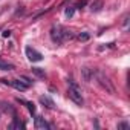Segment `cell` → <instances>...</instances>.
I'll return each instance as SVG.
<instances>
[{
  "label": "cell",
  "mask_w": 130,
  "mask_h": 130,
  "mask_svg": "<svg viewBox=\"0 0 130 130\" xmlns=\"http://www.w3.org/2000/svg\"><path fill=\"white\" fill-rule=\"evenodd\" d=\"M93 77L96 78V81H98V84L107 92V93H115V87H113V84H112V81H110V78L103 72V71H100V69H96V71H93Z\"/></svg>",
  "instance_id": "6da1fadb"
},
{
  "label": "cell",
  "mask_w": 130,
  "mask_h": 130,
  "mask_svg": "<svg viewBox=\"0 0 130 130\" xmlns=\"http://www.w3.org/2000/svg\"><path fill=\"white\" fill-rule=\"evenodd\" d=\"M68 95H69V98H71V100H72L75 104H78V106H83L84 100H83L81 90H80L78 84H77L74 80H69V92H68Z\"/></svg>",
  "instance_id": "7a4b0ae2"
},
{
  "label": "cell",
  "mask_w": 130,
  "mask_h": 130,
  "mask_svg": "<svg viewBox=\"0 0 130 130\" xmlns=\"http://www.w3.org/2000/svg\"><path fill=\"white\" fill-rule=\"evenodd\" d=\"M51 40L57 44H61L64 41V37H63V28L61 26H52L51 28Z\"/></svg>",
  "instance_id": "3957f363"
},
{
  "label": "cell",
  "mask_w": 130,
  "mask_h": 130,
  "mask_svg": "<svg viewBox=\"0 0 130 130\" xmlns=\"http://www.w3.org/2000/svg\"><path fill=\"white\" fill-rule=\"evenodd\" d=\"M26 57H28V60L32 61V63H37V61H41V60H43V54L38 52V51H35V49L31 47V46L26 47Z\"/></svg>",
  "instance_id": "277c9868"
},
{
  "label": "cell",
  "mask_w": 130,
  "mask_h": 130,
  "mask_svg": "<svg viewBox=\"0 0 130 130\" xmlns=\"http://www.w3.org/2000/svg\"><path fill=\"white\" fill-rule=\"evenodd\" d=\"M34 125H35L37 130H46V128H51V125H49V124L44 121V118H41V116H37V118H35Z\"/></svg>",
  "instance_id": "5b68a950"
},
{
  "label": "cell",
  "mask_w": 130,
  "mask_h": 130,
  "mask_svg": "<svg viewBox=\"0 0 130 130\" xmlns=\"http://www.w3.org/2000/svg\"><path fill=\"white\" fill-rule=\"evenodd\" d=\"M81 77H83V81H84V83H90V80H92V77H93V69L81 68Z\"/></svg>",
  "instance_id": "8992f818"
},
{
  "label": "cell",
  "mask_w": 130,
  "mask_h": 130,
  "mask_svg": "<svg viewBox=\"0 0 130 130\" xmlns=\"http://www.w3.org/2000/svg\"><path fill=\"white\" fill-rule=\"evenodd\" d=\"M9 86H12L14 89H17V90H20V92H25V90L28 89V86H26L23 81H20V80H11V81H9Z\"/></svg>",
  "instance_id": "52a82bcc"
},
{
  "label": "cell",
  "mask_w": 130,
  "mask_h": 130,
  "mask_svg": "<svg viewBox=\"0 0 130 130\" xmlns=\"http://www.w3.org/2000/svg\"><path fill=\"white\" fill-rule=\"evenodd\" d=\"M40 104H43L46 109H54V106H55V104H54V101H52L49 96H44V95H43V96H40Z\"/></svg>",
  "instance_id": "ba28073f"
},
{
  "label": "cell",
  "mask_w": 130,
  "mask_h": 130,
  "mask_svg": "<svg viewBox=\"0 0 130 130\" xmlns=\"http://www.w3.org/2000/svg\"><path fill=\"white\" fill-rule=\"evenodd\" d=\"M22 127H25V124H23V122H22V121H20V119L15 116V115H14V118H12V122L8 125V128H9V130H14V128H22Z\"/></svg>",
  "instance_id": "9c48e42d"
},
{
  "label": "cell",
  "mask_w": 130,
  "mask_h": 130,
  "mask_svg": "<svg viewBox=\"0 0 130 130\" xmlns=\"http://www.w3.org/2000/svg\"><path fill=\"white\" fill-rule=\"evenodd\" d=\"M89 8H90L92 12H100L101 8H103V0H93V2L89 5Z\"/></svg>",
  "instance_id": "30bf717a"
},
{
  "label": "cell",
  "mask_w": 130,
  "mask_h": 130,
  "mask_svg": "<svg viewBox=\"0 0 130 130\" xmlns=\"http://www.w3.org/2000/svg\"><path fill=\"white\" fill-rule=\"evenodd\" d=\"M12 69H14L12 63H8V61L0 58V71H12Z\"/></svg>",
  "instance_id": "8fae6325"
},
{
  "label": "cell",
  "mask_w": 130,
  "mask_h": 130,
  "mask_svg": "<svg viewBox=\"0 0 130 130\" xmlns=\"http://www.w3.org/2000/svg\"><path fill=\"white\" fill-rule=\"evenodd\" d=\"M0 109H2L3 112H6V113H11L12 116L15 115V112H14V109L11 107V104H6V103H0Z\"/></svg>",
  "instance_id": "7c38bea8"
},
{
  "label": "cell",
  "mask_w": 130,
  "mask_h": 130,
  "mask_svg": "<svg viewBox=\"0 0 130 130\" xmlns=\"http://www.w3.org/2000/svg\"><path fill=\"white\" fill-rule=\"evenodd\" d=\"M19 101H20L22 104H25V106L28 107V110H29L32 115L35 113V106H34V103H29V101H23V100H19Z\"/></svg>",
  "instance_id": "4fadbf2b"
},
{
  "label": "cell",
  "mask_w": 130,
  "mask_h": 130,
  "mask_svg": "<svg viewBox=\"0 0 130 130\" xmlns=\"http://www.w3.org/2000/svg\"><path fill=\"white\" fill-rule=\"evenodd\" d=\"M31 71H32V74H35L38 78H44V75H46V74H44V71H43V69H40V68H32Z\"/></svg>",
  "instance_id": "5bb4252c"
},
{
  "label": "cell",
  "mask_w": 130,
  "mask_h": 130,
  "mask_svg": "<svg viewBox=\"0 0 130 130\" xmlns=\"http://www.w3.org/2000/svg\"><path fill=\"white\" fill-rule=\"evenodd\" d=\"M74 12H75V6H69V8H66V11H64V15H66V19H72Z\"/></svg>",
  "instance_id": "9a60e30c"
},
{
  "label": "cell",
  "mask_w": 130,
  "mask_h": 130,
  "mask_svg": "<svg viewBox=\"0 0 130 130\" xmlns=\"http://www.w3.org/2000/svg\"><path fill=\"white\" fill-rule=\"evenodd\" d=\"M90 38V34L89 32H81L80 35H78V40H81V41H87Z\"/></svg>",
  "instance_id": "2e32d148"
},
{
  "label": "cell",
  "mask_w": 130,
  "mask_h": 130,
  "mask_svg": "<svg viewBox=\"0 0 130 130\" xmlns=\"http://www.w3.org/2000/svg\"><path fill=\"white\" fill-rule=\"evenodd\" d=\"M19 80H20V81H23V83H25V84H26V86H28V87H29V86H31V84H32V81H31V80H29V78H26V77H25V75H22V77H20V78H19Z\"/></svg>",
  "instance_id": "e0dca14e"
},
{
  "label": "cell",
  "mask_w": 130,
  "mask_h": 130,
  "mask_svg": "<svg viewBox=\"0 0 130 130\" xmlns=\"http://www.w3.org/2000/svg\"><path fill=\"white\" fill-rule=\"evenodd\" d=\"M128 127H130V124H128V122H125V121L118 124V128H128Z\"/></svg>",
  "instance_id": "ac0fdd59"
},
{
  "label": "cell",
  "mask_w": 130,
  "mask_h": 130,
  "mask_svg": "<svg viewBox=\"0 0 130 130\" xmlns=\"http://www.w3.org/2000/svg\"><path fill=\"white\" fill-rule=\"evenodd\" d=\"M86 3H87V0H81V2H80L77 6H75V9H77V8H78V9H81L83 6H86Z\"/></svg>",
  "instance_id": "d6986e66"
},
{
  "label": "cell",
  "mask_w": 130,
  "mask_h": 130,
  "mask_svg": "<svg viewBox=\"0 0 130 130\" xmlns=\"http://www.w3.org/2000/svg\"><path fill=\"white\" fill-rule=\"evenodd\" d=\"M127 25H128V15L124 17V28H127Z\"/></svg>",
  "instance_id": "ffe728a7"
},
{
  "label": "cell",
  "mask_w": 130,
  "mask_h": 130,
  "mask_svg": "<svg viewBox=\"0 0 130 130\" xmlns=\"http://www.w3.org/2000/svg\"><path fill=\"white\" fill-rule=\"evenodd\" d=\"M9 35H11V31H5V32H3V37H5V38L9 37Z\"/></svg>",
  "instance_id": "44dd1931"
}]
</instances>
